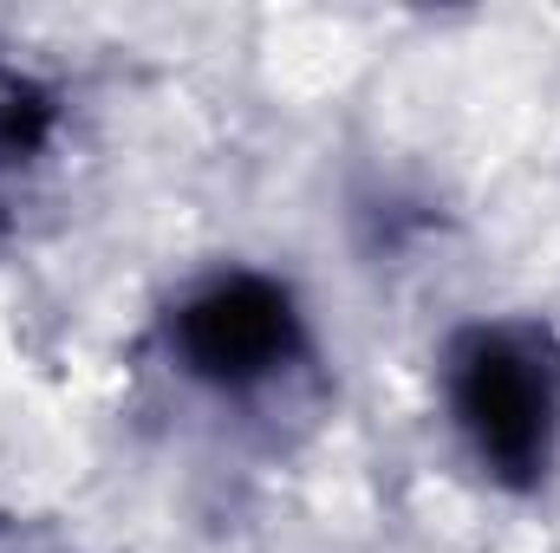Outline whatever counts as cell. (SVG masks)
Returning a JSON list of instances; mask_svg holds the SVG:
<instances>
[{
    "mask_svg": "<svg viewBox=\"0 0 560 553\" xmlns=\"http://www.w3.org/2000/svg\"><path fill=\"white\" fill-rule=\"evenodd\" d=\"M443 404L482 482L535 495L560 462V339L541 319H476L443 345Z\"/></svg>",
    "mask_w": 560,
    "mask_h": 553,
    "instance_id": "6da1fadb",
    "label": "cell"
},
{
    "mask_svg": "<svg viewBox=\"0 0 560 553\" xmlns=\"http://www.w3.org/2000/svg\"><path fill=\"white\" fill-rule=\"evenodd\" d=\"M170 358L183 378L248 398L306 358V313L293 286L261 268H222L170 306Z\"/></svg>",
    "mask_w": 560,
    "mask_h": 553,
    "instance_id": "7a4b0ae2",
    "label": "cell"
},
{
    "mask_svg": "<svg viewBox=\"0 0 560 553\" xmlns=\"http://www.w3.org/2000/svg\"><path fill=\"white\" fill-rule=\"evenodd\" d=\"M46 138H52V92L13 66H0V169L26 163Z\"/></svg>",
    "mask_w": 560,
    "mask_h": 553,
    "instance_id": "3957f363",
    "label": "cell"
}]
</instances>
